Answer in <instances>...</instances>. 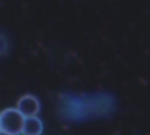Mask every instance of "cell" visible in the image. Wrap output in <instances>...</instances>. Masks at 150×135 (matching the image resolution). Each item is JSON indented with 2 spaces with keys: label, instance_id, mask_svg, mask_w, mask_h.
<instances>
[{
  "label": "cell",
  "instance_id": "3957f363",
  "mask_svg": "<svg viewBox=\"0 0 150 135\" xmlns=\"http://www.w3.org/2000/svg\"><path fill=\"white\" fill-rule=\"evenodd\" d=\"M43 131V123L38 115L26 116L23 131L25 135H40Z\"/></svg>",
  "mask_w": 150,
  "mask_h": 135
},
{
  "label": "cell",
  "instance_id": "6da1fadb",
  "mask_svg": "<svg viewBox=\"0 0 150 135\" xmlns=\"http://www.w3.org/2000/svg\"><path fill=\"white\" fill-rule=\"evenodd\" d=\"M26 116L15 107L6 108L0 114V133L5 135H19L23 131Z\"/></svg>",
  "mask_w": 150,
  "mask_h": 135
},
{
  "label": "cell",
  "instance_id": "7a4b0ae2",
  "mask_svg": "<svg viewBox=\"0 0 150 135\" xmlns=\"http://www.w3.org/2000/svg\"><path fill=\"white\" fill-rule=\"evenodd\" d=\"M16 108L25 115V116H33L38 115L40 112V101L35 95L32 94H26L22 95L18 102H16Z\"/></svg>",
  "mask_w": 150,
  "mask_h": 135
}]
</instances>
